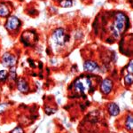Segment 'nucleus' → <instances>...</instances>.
Listing matches in <instances>:
<instances>
[{"label": "nucleus", "instance_id": "f257e3e1", "mask_svg": "<svg viewBox=\"0 0 133 133\" xmlns=\"http://www.w3.org/2000/svg\"><path fill=\"white\" fill-rule=\"evenodd\" d=\"M128 18L123 12H118L115 16L114 24L112 25V33L115 38H118L123 30L125 29V25H128Z\"/></svg>", "mask_w": 133, "mask_h": 133}, {"label": "nucleus", "instance_id": "f03ea898", "mask_svg": "<svg viewBox=\"0 0 133 133\" xmlns=\"http://www.w3.org/2000/svg\"><path fill=\"white\" fill-rule=\"evenodd\" d=\"M91 86V79H89L88 77H81V78L77 79V80L74 83L75 90L79 92V93L84 94L85 92L90 91Z\"/></svg>", "mask_w": 133, "mask_h": 133}, {"label": "nucleus", "instance_id": "7ed1b4c3", "mask_svg": "<svg viewBox=\"0 0 133 133\" xmlns=\"http://www.w3.org/2000/svg\"><path fill=\"white\" fill-rule=\"evenodd\" d=\"M69 39V36L66 35L65 30L63 29H58L52 34L51 40L58 46H62L66 44Z\"/></svg>", "mask_w": 133, "mask_h": 133}, {"label": "nucleus", "instance_id": "20e7f679", "mask_svg": "<svg viewBox=\"0 0 133 133\" xmlns=\"http://www.w3.org/2000/svg\"><path fill=\"white\" fill-rule=\"evenodd\" d=\"M21 21L17 17L15 16H11L8 18L7 21L5 23V28L10 31L12 30H16L19 27H20Z\"/></svg>", "mask_w": 133, "mask_h": 133}, {"label": "nucleus", "instance_id": "39448f33", "mask_svg": "<svg viewBox=\"0 0 133 133\" xmlns=\"http://www.w3.org/2000/svg\"><path fill=\"white\" fill-rule=\"evenodd\" d=\"M16 61V57L14 56L12 54H10V53H5V54H4L3 58H2V64H3V66H8V68L14 66Z\"/></svg>", "mask_w": 133, "mask_h": 133}, {"label": "nucleus", "instance_id": "423d86ee", "mask_svg": "<svg viewBox=\"0 0 133 133\" xmlns=\"http://www.w3.org/2000/svg\"><path fill=\"white\" fill-rule=\"evenodd\" d=\"M113 88V83L110 79L107 78L102 81L101 84H100V90L104 94H109L110 91H112Z\"/></svg>", "mask_w": 133, "mask_h": 133}, {"label": "nucleus", "instance_id": "0eeeda50", "mask_svg": "<svg viewBox=\"0 0 133 133\" xmlns=\"http://www.w3.org/2000/svg\"><path fill=\"white\" fill-rule=\"evenodd\" d=\"M98 68V64L94 61H88L84 63L83 65V69L85 71H88V72H92L94 70H96Z\"/></svg>", "mask_w": 133, "mask_h": 133}, {"label": "nucleus", "instance_id": "6e6552de", "mask_svg": "<svg viewBox=\"0 0 133 133\" xmlns=\"http://www.w3.org/2000/svg\"><path fill=\"white\" fill-rule=\"evenodd\" d=\"M18 90L21 92H23V93L29 91V84H28V83L26 82L24 79H20L18 81Z\"/></svg>", "mask_w": 133, "mask_h": 133}, {"label": "nucleus", "instance_id": "1a4fd4ad", "mask_svg": "<svg viewBox=\"0 0 133 133\" xmlns=\"http://www.w3.org/2000/svg\"><path fill=\"white\" fill-rule=\"evenodd\" d=\"M108 111L112 116H116L120 113V108L115 103H111L108 106Z\"/></svg>", "mask_w": 133, "mask_h": 133}, {"label": "nucleus", "instance_id": "9d476101", "mask_svg": "<svg viewBox=\"0 0 133 133\" xmlns=\"http://www.w3.org/2000/svg\"><path fill=\"white\" fill-rule=\"evenodd\" d=\"M9 14V9L5 4H0V16L5 17Z\"/></svg>", "mask_w": 133, "mask_h": 133}, {"label": "nucleus", "instance_id": "9b49d317", "mask_svg": "<svg viewBox=\"0 0 133 133\" xmlns=\"http://www.w3.org/2000/svg\"><path fill=\"white\" fill-rule=\"evenodd\" d=\"M125 126H126V128H127L128 130H130V131H131V130H132V128H133V119H132V116L130 115H128L127 120H126Z\"/></svg>", "mask_w": 133, "mask_h": 133}, {"label": "nucleus", "instance_id": "f8f14e48", "mask_svg": "<svg viewBox=\"0 0 133 133\" xmlns=\"http://www.w3.org/2000/svg\"><path fill=\"white\" fill-rule=\"evenodd\" d=\"M61 5L62 7H71L73 5L72 0H62L61 2Z\"/></svg>", "mask_w": 133, "mask_h": 133}, {"label": "nucleus", "instance_id": "ddd939ff", "mask_svg": "<svg viewBox=\"0 0 133 133\" xmlns=\"http://www.w3.org/2000/svg\"><path fill=\"white\" fill-rule=\"evenodd\" d=\"M7 72L5 71V70H1L0 71V82H5V79L7 78Z\"/></svg>", "mask_w": 133, "mask_h": 133}, {"label": "nucleus", "instance_id": "4468645a", "mask_svg": "<svg viewBox=\"0 0 133 133\" xmlns=\"http://www.w3.org/2000/svg\"><path fill=\"white\" fill-rule=\"evenodd\" d=\"M124 81H125V83L128 85H130L133 82V78H132V75L130 74H128L127 76H125V78H124Z\"/></svg>", "mask_w": 133, "mask_h": 133}, {"label": "nucleus", "instance_id": "2eb2a0df", "mask_svg": "<svg viewBox=\"0 0 133 133\" xmlns=\"http://www.w3.org/2000/svg\"><path fill=\"white\" fill-rule=\"evenodd\" d=\"M127 70H128L129 74H130V75L132 74V72H133V61H130V63H129V65L127 66Z\"/></svg>", "mask_w": 133, "mask_h": 133}, {"label": "nucleus", "instance_id": "dca6fc26", "mask_svg": "<svg viewBox=\"0 0 133 133\" xmlns=\"http://www.w3.org/2000/svg\"><path fill=\"white\" fill-rule=\"evenodd\" d=\"M11 133H24V130H22V128L21 127H17L14 129V130H12Z\"/></svg>", "mask_w": 133, "mask_h": 133}, {"label": "nucleus", "instance_id": "f3484780", "mask_svg": "<svg viewBox=\"0 0 133 133\" xmlns=\"http://www.w3.org/2000/svg\"><path fill=\"white\" fill-rule=\"evenodd\" d=\"M7 108V104H1L0 105V114L3 113Z\"/></svg>", "mask_w": 133, "mask_h": 133}]
</instances>
